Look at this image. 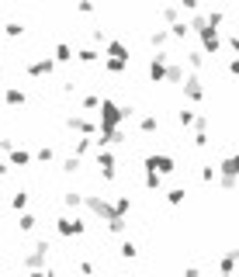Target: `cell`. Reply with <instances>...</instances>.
I'll return each mask as SVG.
<instances>
[{
	"instance_id": "2",
	"label": "cell",
	"mask_w": 239,
	"mask_h": 277,
	"mask_svg": "<svg viewBox=\"0 0 239 277\" xmlns=\"http://www.w3.org/2000/svg\"><path fill=\"white\" fill-rule=\"evenodd\" d=\"M59 232H63V235H73V232H84V225H80V222H69V218H63V222H59Z\"/></svg>"
},
{
	"instance_id": "5",
	"label": "cell",
	"mask_w": 239,
	"mask_h": 277,
	"mask_svg": "<svg viewBox=\"0 0 239 277\" xmlns=\"http://www.w3.org/2000/svg\"><path fill=\"white\" fill-rule=\"evenodd\" d=\"M21 101H24L21 90H7V104H21Z\"/></svg>"
},
{
	"instance_id": "3",
	"label": "cell",
	"mask_w": 239,
	"mask_h": 277,
	"mask_svg": "<svg viewBox=\"0 0 239 277\" xmlns=\"http://www.w3.org/2000/svg\"><path fill=\"white\" fill-rule=\"evenodd\" d=\"M222 173H225V177H236V173H239V156H232V160L222 163Z\"/></svg>"
},
{
	"instance_id": "6",
	"label": "cell",
	"mask_w": 239,
	"mask_h": 277,
	"mask_svg": "<svg viewBox=\"0 0 239 277\" xmlns=\"http://www.w3.org/2000/svg\"><path fill=\"white\" fill-rule=\"evenodd\" d=\"M184 201V191H170V205H180Z\"/></svg>"
},
{
	"instance_id": "4",
	"label": "cell",
	"mask_w": 239,
	"mask_h": 277,
	"mask_svg": "<svg viewBox=\"0 0 239 277\" xmlns=\"http://www.w3.org/2000/svg\"><path fill=\"white\" fill-rule=\"evenodd\" d=\"M187 94H191V97H201V87H197V76H191V80H187Z\"/></svg>"
},
{
	"instance_id": "8",
	"label": "cell",
	"mask_w": 239,
	"mask_h": 277,
	"mask_svg": "<svg viewBox=\"0 0 239 277\" xmlns=\"http://www.w3.org/2000/svg\"><path fill=\"white\" fill-rule=\"evenodd\" d=\"M0 173H4V163H0Z\"/></svg>"
},
{
	"instance_id": "1",
	"label": "cell",
	"mask_w": 239,
	"mask_h": 277,
	"mask_svg": "<svg viewBox=\"0 0 239 277\" xmlns=\"http://www.w3.org/2000/svg\"><path fill=\"white\" fill-rule=\"evenodd\" d=\"M146 167H149L152 173H170V170H174V160H170V156H149Z\"/></svg>"
},
{
	"instance_id": "7",
	"label": "cell",
	"mask_w": 239,
	"mask_h": 277,
	"mask_svg": "<svg viewBox=\"0 0 239 277\" xmlns=\"http://www.w3.org/2000/svg\"><path fill=\"white\" fill-rule=\"evenodd\" d=\"M229 69H232V73L239 76V59H232V63H229Z\"/></svg>"
}]
</instances>
